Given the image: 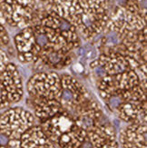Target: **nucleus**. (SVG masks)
<instances>
[{"label":"nucleus","mask_w":147,"mask_h":148,"mask_svg":"<svg viewBox=\"0 0 147 148\" xmlns=\"http://www.w3.org/2000/svg\"><path fill=\"white\" fill-rule=\"evenodd\" d=\"M15 44L18 53V59L25 64H37L40 51L34 39L32 27H25L16 36Z\"/></svg>","instance_id":"0eeeda50"},{"label":"nucleus","mask_w":147,"mask_h":148,"mask_svg":"<svg viewBox=\"0 0 147 148\" xmlns=\"http://www.w3.org/2000/svg\"><path fill=\"white\" fill-rule=\"evenodd\" d=\"M139 75L133 69L116 75H106L98 80L100 96L104 100L120 92L131 89L140 84Z\"/></svg>","instance_id":"20e7f679"},{"label":"nucleus","mask_w":147,"mask_h":148,"mask_svg":"<svg viewBox=\"0 0 147 148\" xmlns=\"http://www.w3.org/2000/svg\"><path fill=\"white\" fill-rule=\"evenodd\" d=\"M116 139L114 127L105 121L86 131V136L79 148H103L108 141Z\"/></svg>","instance_id":"1a4fd4ad"},{"label":"nucleus","mask_w":147,"mask_h":148,"mask_svg":"<svg viewBox=\"0 0 147 148\" xmlns=\"http://www.w3.org/2000/svg\"><path fill=\"white\" fill-rule=\"evenodd\" d=\"M4 120L8 121V128L3 130L13 139H20L22 134L35 125V117L30 112L22 108H16L6 114Z\"/></svg>","instance_id":"6e6552de"},{"label":"nucleus","mask_w":147,"mask_h":148,"mask_svg":"<svg viewBox=\"0 0 147 148\" xmlns=\"http://www.w3.org/2000/svg\"><path fill=\"white\" fill-rule=\"evenodd\" d=\"M61 75V93L59 102L64 110L73 112L83 102L91 97V94L82 83L71 75Z\"/></svg>","instance_id":"f03ea898"},{"label":"nucleus","mask_w":147,"mask_h":148,"mask_svg":"<svg viewBox=\"0 0 147 148\" xmlns=\"http://www.w3.org/2000/svg\"><path fill=\"white\" fill-rule=\"evenodd\" d=\"M35 102L34 113L36 116L40 120V122L46 120L53 115L63 110L59 100L56 99H35L32 98Z\"/></svg>","instance_id":"4468645a"},{"label":"nucleus","mask_w":147,"mask_h":148,"mask_svg":"<svg viewBox=\"0 0 147 148\" xmlns=\"http://www.w3.org/2000/svg\"><path fill=\"white\" fill-rule=\"evenodd\" d=\"M95 61L104 69L105 75H116L131 69L127 57L112 49L101 51Z\"/></svg>","instance_id":"9d476101"},{"label":"nucleus","mask_w":147,"mask_h":148,"mask_svg":"<svg viewBox=\"0 0 147 148\" xmlns=\"http://www.w3.org/2000/svg\"><path fill=\"white\" fill-rule=\"evenodd\" d=\"M31 98L59 100L61 75L55 71H41L32 75L27 85Z\"/></svg>","instance_id":"f257e3e1"},{"label":"nucleus","mask_w":147,"mask_h":148,"mask_svg":"<svg viewBox=\"0 0 147 148\" xmlns=\"http://www.w3.org/2000/svg\"><path fill=\"white\" fill-rule=\"evenodd\" d=\"M11 138L5 132L0 131V147L8 148Z\"/></svg>","instance_id":"dca6fc26"},{"label":"nucleus","mask_w":147,"mask_h":148,"mask_svg":"<svg viewBox=\"0 0 147 148\" xmlns=\"http://www.w3.org/2000/svg\"><path fill=\"white\" fill-rule=\"evenodd\" d=\"M86 136V131L76 125L72 130L62 134L56 145L59 148H79Z\"/></svg>","instance_id":"2eb2a0df"},{"label":"nucleus","mask_w":147,"mask_h":148,"mask_svg":"<svg viewBox=\"0 0 147 148\" xmlns=\"http://www.w3.org/2000/svg\"><path fill=\"white\" fill-rule=\"evenodd\" d=\"M37 23H41L44 25L52 27L60 36H62L68 44L77 49L81 47V38L77 33V30L66 18L60 16L52 10L44 9L39 16Z\"/></svg>","instance_id":"39448f33"},{"label":"nucleus","mask_w":147,"mask_h":148,"mask_svg":"<svg viewBox=\"0 0 147 148\" xmlns=\"http://www.w3.org/2000/svg\"><path fill=\"white\" fill-rule=\"evenodd\" d=\"M23 148H55L40 125H33L25 131L20 137Z\"/></svg>","instance_id":"f8f14e48"},{"label":"nucleus","mask_w":147,"mask_h":148,"mask_svg":"<svg viewBox=\"0 0 147 148\" xmlns=\"http://www.w3.org/2000/svg\"><path fill=\"white\" fill-rule=\"evenodd\" d=\"M40 126L46 136L54 145H56L62 134L72 130L76 126L73 115L66 110H61L52 117L40 122Z\"/></svg>","instance_id":"423d86ee"},{"label":"nucleus","mask_w":147,"mask_h":148,"mask_svg":"<svg viewBox=\"0 0 147 148\" xmlns=\"http://www.w3.org/2000/svg\"><path fill=\"white\" fill-rule=\"evenodd\" d=\"M72 52L66 53L52 51V52L41 53L39 56V61L37 63H41V65L52 70H60L71 65L73 62Z\"/></svg>","instance_id":"ddd939ff"},{"label":"nucleus","mask_w":147,"mask_h":148,"mask_svg":"<svg viewBox=\"0 0 147 148\" xmlns=\"http://www.w3.org/2000/svg\"><path fill=\"white\" fill-rule=\"evenodd\" d=\"M121 148H146V123L133 122L120 132Z\"/></svg>","instance_id":"9b49d317"},{"label":"nucleus","mask_w":147,"mask_h":148,"mask_svg":"<svg viewBox=\"0 0 147 148\" xmlns=\"http://www.w3.org/2000/svg\"><path fill=\"white\" fill-rule=\"evenodd\" d=\"M8 57L5 56V55L0 50V73L2 71H4L5 68L8 66Z\"/></svg>","instance_id":"f3484780"},{"label":"nucleus","mask_w":147,"mask_h":148,"mask_svg":"<svg viewBox=\"0 0 147 148\" xmlns=\"http://www.w3.org/2000/svg\"><path fill=\"white\" fill-rule=\"evenodd\" d=\"M31 27L35 42L40 51V54L52 51L68 53L75 50L74 47L68 44L65 38L52 27L41 23L34 24Z\"/></svg>","instance_id":"7ed1b4c3"}]
</instances>
